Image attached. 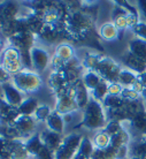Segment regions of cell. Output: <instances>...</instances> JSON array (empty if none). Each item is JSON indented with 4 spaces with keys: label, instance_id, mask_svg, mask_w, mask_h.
<instances>
[{
    "label": "cell",
    "instance_id": "obj_1",
    "mask_svg": "<svg viewBox=\"0 0 146 159\" xmlns=\"http://www.w3.org/2000/svg\"><path fill=\"white\" fill-rule=\"evenodd\" d=\"M107 122H108V119H107V113L104 105L98 100L91 98L86 107L82 111L78 126L86 130L95 133V131L103 130Z\"/></svg>",
    "mask_w": 146,
    "mask_h": 159
},
{
    "label": "cell",
    "instance_id": "obj_2",
    "mask_svg": "<svg viewBox=\"0 0 146 159\" xmlns=\"http://www.w3.org/2000/svg\"><path fill=\"white\" fill-rule=\"evenodd\" d=\"M12 83L25 96H32L37 93L44 85L42 75L30 68H24L12 77Z\"/></svg>",
    "mask_w": 146,
    "mask_h": 159
},
{
    "label": "cell",
    "instance_id": "obj_3",
    "mask_svg": "<svg viewBox=\"0 0 146 159\" xmlns=\"http://www.w3.org/2000/svg\"><path fill=\"white\" fill-rule=\"evenodd\" d=\"M0 65L11 75H15L24 69L21 51L7 39H5L4 48L0 52Z\"/></svg>",
    "mask_w": 146,
    "mask_h": 159
},
{
    "label": "cell",
    "instance_id": "obj_4",
    "mask_svg": "<svg viewBox=\"0 0 146 159\" xmlns=\"http://www.w3.org/2000/svg\"><path fill=\"white\" fill-rule=\"evenodd\" d=\"M52 54L44 44L38 43L30 48V61H31V69L42 75L45 70L51 67Z\"/></svg>",
    "mask_w": 146,
    "mask_h": 159
},
{
    "label": "cell",
    "instance_id": "obj_5",
    "mask_svg": "<svg viewBox=\"0 0 146 159\" xmlns=\"http://www.w3.org/2000/svg\"><path fill=\"white\" fill-rule=\"evenodd\" d=\"M82 139L83 135L75 131L63 136L62 144L60 145L59 150L55 152V159H74L78 151Z\"/></svg>",
    "mask_w": 146,
    "mask_h": 159
},
{
    "label": "cell",
    "instance_id": "obj_6",
    "mask_svg": "<svg viewBox=\"0 0 146 159\" xmlns=\"http://www.w3.org/2000/svg\"><path fill=\"white\" fill-rule=\"evenodd\" d=\"M122 66L118 62H116L114 59H112L107 56H103L95 72L108 83H113V82L118 81V75L122 70Z\"/></svg>",
    "mask_w": 146,
    "mask_h": 159
},
{
    "label": "cell",
    "instance_id": "obj_7",
    "mask_svg": "<svg viewBox=\"0 0 146 159\" xmlns=\"http://www.w3.org/2000/svg\"><path fill=\"white\" fill-rule=\"evenodd\" d=\"M13 125L20 131V134L24 139L38 133V123L36 122V120L32 116H21L20 114L13 122Z\"/></svg>",
    "mask_w": 146,
    "mask_h": 159
},
{
    "label": "cell",
    "instance_id": "obj_8",
    "mask_svg": "<svg viewBox=\"0 0 146 159\" xmlns=\"http://www.w3.org/2000/svg\"><path fill=\"white\" fill-rule=\"evenodd\" d=\"M1 97L8 104H11L12 106L17 108L22 104V102H23L27 96L22 93L12 82H9V83L1 85Z\"/></svg>",
    "mask_w": 146,
    "mask_h": 159
},
{
    "label": "cell",
    "instance_id": "obj_9",
    "mask_svg": "<svg viewBox=\"0 0 146 159\" xmlns=\"http://www.w3.org/2000/svg\"><path fill=\"white\" fill-rule=\"evenodd\" d=\"M53 111L59 113L60 116H67L71 113H77V112H82L78 108L77 104L73 96H63L55 98V104H54V108Z\"/></svg>",
    "mask_w": 146,
    "mask_h": 159
},
{
    "label": "cell",
    "instance_id": "obj_10",
    "mask_svg": "<svg viewBox=\"0 0 146 159\" xmlns=\"http://www.w3.org/2000/svg\"><path fill=\"white\" fill-rule=\"evenodd\" d=\"M122 64L124 65V68H128L132 72L137 73L138 75H142L146 72L145 61L129 51H126L122 56Z\"/></svg>",
    "mask_w": 146,
    "mask_h": 159
},
{
    "label": "cell",
    "instance_id": "obj_11",
    "mask_svg": "<svg viewBox=\"0 0 146 159\" xmlns=\"http://www.w3.org/2000/svg\"><path fill=\"white\" fill-rule=\"evenodd\" d=\"M40 134V139H42V142L45 147H47L50 150L55 153L58 150H59L60 145L62 144L63 141V136L64 135H60L58 133H54V131H51L44 128L43 130L39 131Z\"/></svg>",
    "mask_w": 146,
    "mask_h": 159
},
{
    "label": "cell",
    "instance_id": "obj_12",
    "mask_svg": "<svg viewBox=\"0 0 146 159\" xmlns=\"http://www.w3.org/2000/svg\"><path fill=\"white\" fill-rule=\"evenodd\" d=\"M73 85H74V99H75L79 110L83 111L84 108L86 107L89 102H90L91 93L87 90V88L83 84L82 80L78 81L77 83L73 84Z\"/></svg>",
    "mask_w": 146,
    "mask_h": 159
},
{
    "label": "cell",
    "instance_id": "obj_13",
    "mask_svg": "<svg viewBox=\"0 0 146 159\" xmlns=\"http://www.w3.org/2000/svg\"><path fill=\"white\" fill-rule=\"evenodd\" d=\"M20 116L19 110L11 104H8L6 100L0 96V119L2 125H7V123H13L15 119Z\"/></svg>",
    "mask_w": 146,
    "mask_h": 159
},
{
    "label": "cell",
    "instance_id": "obj_14",
    "mask_svg": "<svg viewBox=\"0 0 146 159\" xmlns=\"http://www.w3.org/2000/svg\"><path fill=\"white\" fill-rule=\"evenodd\" d=\"M53 54L58 56L66 62H69L75 57H77L76 56V50L73 46V44L69 42H64V40L55 44L54 50H53Z\"/></svg>",
    "mask_w": 146,
    "mask_h": 159
},
{
    "label": "cell",
    "instance_id": "obj_15",
    "mask_svg": "<svg viewBox=\"0 0 146 159\" xmlns=\"http://www.w3.org/2000/svg\"><path fill=\"white\" fill-rule=\"evenodd\" d=\"M129 152L130 157L146 158V134L132 137L131 143L129 144Z\"/></svg>",
    "mask_w": 146,
    "mask_h": 159
},
{
    "label": "cell",
    "instance_id": "obj_16",
    "mask_svg": "<svg viewBox=\"0 0 146 159\" xmlns=\"http://www.w3.org/2000/svg\"><path fill=\"white\" fill-rule=\"evenodd\" d=\"M98 36L106 42H114L120 38V31L112 21H108L99 25Z\"/></svg>",
    "mask_w": 146,
    "mask_h": 159
},
{
    "label": "cell",
    "instance_id": "obj_17",
    "mask_svg": "<svg viewBox=\"0 0 146 159\" xmlns=\"http://www.w3.org/2000/svg\"><path fill=\"white\" fill-rule=\"evenodd\" d=\"M46 129L54 133H58L60 135H64V129H66V122L62 116H60L56 112H52L51 116H48L46 122L44 123Z\"/></svg>",
    "mask_w": 146,
    "mask_h": 159
},
{
    "label": "cell",
    "instance_id": "obj_18",
    "mask_svg": "<svg viewBox=\"0 0 146 159\" xmlns=\"http://www.w3.org/2000/svg\"><path fill=\"white\" fill-rule=\"evenodd\" d=\"M46 83H47V87L52 90L53 95L59 90L63 89L66 85H68L64 75H63V72H55V70H50Z\"/></svg>",
    "mask_w": 146,
    "mask_h": 159
},
{
    "label": "cell",
    "instance_id": "obj_19",
    "mask_svg": "<svg viewBox=\"0 0 146 159\" xmlns=\"http://www.w3.org/2000/svg\"><path fill=\"white\" fill-rule=\"evenodd\" d=\"M115 5V8L112 12V22L115 24V27L118 29L120 32H123L130 29L129 23H128V19H126V13L122 7H120L118 5L113 2Z\"/></svg>",
    "mask_w": 146,
    "mask_h": 159
},
{
    "label": "cell",
    "instance_id": "obj_20",
    "mask_svg": "<svg viewBox=\"0 0 146 159\" xmlns=\"http://www.w3.org/2000/svg\"><path fill=\"white\" fill-rule=\"evenodd\" d=\"M24 139H13L11 141V159H31L28 150L24 145Z\"/></svg>",
    "mask_w": 146,
    "mask_h": 159
},
{
    "label": "cell",
    "instance_id": "obj_21",
    "mask_svg": "<svg viewBox=\"0 0 146 159\" xmlns=\"http://www.w3.org/2000/svg\"><path fill=\"white\" fill-rule=\"evenodd\" d=\"M24 145H25V149L28 150L29 155L31 156L32 158H36L38 152L40 151L42 147L44 145L43 142H42V139H40L39 131L24 139Z\"/></svg>",
    "mask_w": 146,
    "mask_h": 159
},
{
    "label": "cell",
    "instance_id": "obj_22",
    "mask_svg": "<svg viewBox=\"0 0 146 159\" xmlns=\"http://www.w3.org/2000/svg\"><path fill=\"white\" fill-rule=\"evenodd\" d=\"M39 104L40 103L35 96H27L23 102H22V104L17 107V110H19V113L21 116H32L33 113L36 112V110H37V107L39 106Z\"/></svg>",
    "mask_w": 146,
    "mask_h": 159
},
{
    "label": "cell",
    "instance_id": "obj_23",
    "mask_svg": "<svg viewBox=\"0 0 146 159\" xmlns=\"http://www.w3.org/2000/svg\"><path fill=\"white\" fill-rule=\"evenodd\" d=\"M101 58H103V54H99L98 52L89 51L79 59H81L84 70H95Z\"/></svg>",
    "mask_w": 146,
    "mask_h": 159
},
{
    "label": "cell",
    "instance_id": "obj_24",
    "mask_svg": "<svg viewBox=\"0 0 146 159\" xmlns=\"http://www.w3.org/2000/svg\"><path fill=\"white\" fill-rule=\"evenodd\" d=\"M93 151H95V147L92 143V139L87 136L83 135V139L79 144L78 151L75 155L74 159H91Z\"/></svg>",
    "mask_w": 146,
    "mask_h": 159
},
{
    "label": "cell",
    "instance_id": "obj_25",
    "mask_svg": "<svg viewBox=\"0 0 146 159\" xmlns=\"http://www.w3.org/2000/svg\"><path fill=\"white\" fill-rule=\"evenodd\" d=\"M128 51L146 62V40L135 37L128 44Z\"/></svg>",
    "mask_w": 146,
    "mask_h": 159
},
{
    "label": "cell",
    "instance_id": "obj_26",
    "mask_svg": "<svg viewBox=\"0 0 146 159\" xmlns=\"http://www.w3.org/2000/svg\"><path fill=\"white\" fill-rule=\"evenodd\" d=\"M131 139H132V136H131L130 131L124 127L123 130L111 137V145L115 149H120L122 147H129V144L131 143Z\"/></svg>",
    "mask_w": 146,
    "mask_h": 159
},
{
    "label": "cell",
    "instance_id": "obj_27",
    "mask_svg": "<svg viewBox=\"0 0 146 159\" xmlns=\"http://www.w3.org/2000/svg\"><path fill=\"white\" fill-rule=\"evenodd\" d=\"M101 81H103V77L95 70H84L83 75H82V82L90 92L95 90Z\"/></svg>",
    "mask_w": 146,
    "mask_h": 159
},
{
    "label": "cell",
    "instance_id": "obj_28",
    "mask_svg": "<svg viewBox=\"0 0 146 159\" xmlns=\"http://www.w3.org/2000/svg\"><path fill=\"white\" fill-rule=\"evenodd\" d=\"M139 75L137 73L132 72L128 68H122V70L118 75V83L121 84L123 88H132L134 84L138 81Z\"/></svg>",
    "mask_w": 146,
    "mask_h": 159
},
{
    "label": "cell",
    "instance_id": "obj_29",
    "mask_svg": "<svg viewBox=\"0 0 146 159\" xmlns=\"http://www.w3.org/2000/svg\"><path fill=\"white\" fill-rule=\"evenodd\" d=\"M91 139H92L95 149L104 150V149H107L108 147H111V136L108 135L105 130L95 131Z\"/></svg>",
    "mask_w": 146,
    "mask_h": 159
},
{
    "label": "cell",
    "instance_id": "obj_30",
    "mask_svg": "<svg viewBox=\"0 0 146 159\" xmlns=\"http://www.w3.org/2000/svg\"><path fill=\"white\" fill-rule=\"evenodd\" d=\"M124 110H126V114L129 116V119H132L136 116H138L139 113L146 111L145 104H144V100H136V102H126L124 104Z\"/></svg>",
    "mask_w": 146,
    "mask_h": 159
},
{
    "label": "cell",
    "instance_id": "obj_31",
    "mask_svg": "<svg viewBox=\"0 0 146 159\" xmlns=\"http://www.w3.org/2000/svg\"><path fill=\"white\" fill-rule=\"evenodd\" d=\"M52 112H53V110L51 108L50 105H47V104H45V103H42V104H39V106L37 107V110H36V112L33 113L32 118L36 120L37 123H45L46 120L48 119V116H51Z\"/></svg>",
    "mask_w": 146,
    "mask_h": 159
},
{
    "label": "cell",
    "instance_id": "obj_32",
    "mask_svg": "<svg viewBox=\"0 0 146 159\" xmlns=\"http://www.w3.org/2000/svg\"><path fill=\"white\" fill-rule=\"evenodd\" d=\"M108 84L109 83H108L107 81L103 80V81L99 83L98 87L95 88V90H92V91L90 92L91 98H93V99L98 100L100 103H103L104 99L108 96Z\"/></svg>",
    "mask_w": 146,
    "mask_h": 159
},
{
    "label": "cell",
    "instance_id": "obj_33",
    "mask_svg": "<svg viewBox=\"0 0 146 159\" xmlns=\"http://www.w3.org/2000/svg\"><path fill=\"white\" fill-rule=\"evenodd\" d=\"M104 105L105 110H114V108L122 107L126 104V100L123 99L121 96H111L108 95L101 103Z\"/></svg>",
    "mask_w": 146,
    "mask_h": 159
},
{
    "label": "cell",
    "instance_id": "obj_34",
    "mask_svg": "<svg viewBox=\"0 0 146 159\" xmlns=\"http://www.w3.org/2000/svg\"><path fill=\"white\" fill-rule=\"evenodd\" d=\"M123 129H124V125H123V123L117 122V121H112V120H109L103 130L106 131L107 134L112 137V136H114V135H116V134H118V133H120L121 130H123Z\"/></svg>",
    "mask_w": 146,
    "mask_h": 159
},
{
    "label": "cell",
    "instance_id": "obj_35",
    "mask_svg": "<svg viewBox=\"0 0 146 159\" xmlns=\"http://www.w3.org/2000/svg\"><path fill=\"white\" fill-rule=\"evenodd\" d=\"M121 97L126 102H136V100L142 99V95L137 91H135L132 88H124L122 93H121Z\"/></svg>",
    "mask_w": 146,
    "mask_h": 159
},
{
    "label": "cell",
    "instance_id": "obj_36",
    "mask_svg": "<svg viewBox=\"0 0 146 159\" xmlns=\"http://www.w3.org/2000/svg\"><path fill=\"white\" fill-rule=\"evenodd\" d=\"M66 65H67L66 61H63L61 58H59L58 56H55V54H53V53H52L51 67H50V70L63 72V70H64V68H66Z\"/></svg>",
    "mask_w": 146,
    "mask_h": 159
},
{
    "label": "cell",
    "instance_id": "obj_37",
    "mask_svg": "<svg viewBox=\"0 0 146 159\" xmlns=\"http://www.w3.org/2000/svg\"><path fill=\"white\" fill-rule=\"evenodd\" d=\"M130 30L132 31L135 37L146 40V22L140 21L138 24H136L134 28H131Z\"/></svg>",
    "mask_w": 146,
    "mask_h": 159
},
{
    "label": "cell",
    "instance_id": "obj_38",
    "mask_svg": "<svg viewBox=\"0 0 146 159\" xmlns=\"http://www.w3.org/2000/svg\"><path fill=\"white\" fill-rule=\"evenodd\" d=\"M35 159H55V153L52 150H50L47 147L43 145Z\"/></svg>",
    "mask_w": 146,
    "mask_h": 159
},
{
    "label": "cell",
    "instance_id": "obj_39",
    "mask_svg": "<svg viewBox=\"0 0 146 159\" xmlns=\"http://www.w3.org/2000/svg\"><path fill=\"white\" fill-rule=\"evenodd\" d=\"M124 88L118 83V82H113L108 84V95L111 96H121Z\"/></svg>",
    "mask_w": 146,
    "mask_h": 159
},
{
    "label": "cell",
    "instance_id": "obj_40",
    "mask_svg": "<svg viewBox=\"0 0 146 159\" xmlns=\"http://www.w3.org/2000/svg\"><path fill=\"white\" fill-rule=\"evenodd\" d=\"M12 77H13V75H11V74L0 65V85H4V84H6V83L12 82Z\"/></svg>",
    "mask_w": 146,
    "mask_h": 159
},
{
    "label": "cell",
    "instance_id": "obj_41",
    "mask_svg": "<svg viewBox=\"0 0 146 159\" xmlns=\"http://www.w3.org/2000/svg\"><path fill=\"white\" fill-rule=\"evenodd\" d=\"M137 8L139 11L140 17L144 22H146V0H138L137 1Z\"/></svg>",
    "mask_w": 146,
    "mask_h": 159
},
{
    "label": "cell",
    "instance_id": "obj_42",
    "mask_svg": "<svg viewBox=\"0 0 146 159\" xmlns=\"http://www.w3.org/2000/svg\"><path fill=\"white\" fill-rule=\"evenodd\" d=\"M132 89H134L135 91H137L138 93H140V95H142L143 91L145 90V84H144L142 82V81H140V79H138V81H137V82H136V83L134 84Z\"/></svg>",
    "mask_w": 146,
    "mask_h": 159
},
{
    "label": "cell",
    "instance_id": "obj_43",
    "mask_svg": "<svg viewBox=\"0 0 146 159\" xmlns=\"http://www.w3.org/2000/svg\"><path fill=\"white\" fill-rule=\"evenodd\" d=\"M139 79H140V81L145 84V87H146V72L144 73V74H142V75H139Z\"/></svg>",
    "mask_w": 146,
    "mask_h": 159
},
{
    "label": "cell",
    "instance_id": "obj_44",
    "mask_svg": "<svg viewBox=\"0 0 146 159\" xmlns=\"http://www.w3.org/2000/svg\"><path fill=\"white\" fill-rule=\"evenodd\" d=\"M142 99L146 103V87H145V90H144L143 93H142Z\"/></svg>",
    "mask_w": 146,
    "mask_h": 159
},
{
    "label": "cell",
    "instance_id": "obj_45",
    "mask_svg": "<svg viewBox=\"0 0 146 159\" xmlns=\"http://www.w3.org/2000/svg\"><path fill=\"white\" fill-rule=\"evenodd\" d=\"M128 159H143V158H139V157H129Z\"/></svg>",
    "mask_w": 146,
    "mask_h": 159
},
{
    "label": "cell",
    "instance_id": "obj_46",
    "mask_svg": "<svg viewBox=\"0 0 146 159\" xmlns=\"http://www.w3.org/2000/svg\"><path fill=\"white\" fill-rule=\"evenodd\" d=\"M0 123H1V119H0Z\"/></svg>",
    "mask_w": 146,
    "mask_h": 159
},
{
    "label": "cell",
    "instance_id": "obj_47",
    "mask_svg": "<svg viewBox=\"0 0 146 159\" xmlns=\"http://www.w3.org/2000/svg\"><path fill=\"white\" fill-rule=\"evenodd\" d=\"M31 159H35V158H31Z\"/></svg>",
    "mask_w": 146,
    "mask_h": 159
},
{
    "label": "cell",
    "instance_id": "obj_48",
    "mask_svg": "<svg viewBox=\"0 0 146 159\" xmlns=\"http://www.w3.org/2000/svg\"><path fill=\"white\" fill-rule=\"evenodd\" d=\"M145 159H146V158H145Z\"/></svg>",
    "mask_w": 146,
    "mask_h": 159
}]
</instances>
